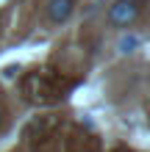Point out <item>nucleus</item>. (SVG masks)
<instances>
[{
    "mask_svg": "<svg viewBox=\"0 0 150 152\" xmlns=\"http://www.w3.org/2000/svg\"><path fill=\"white\" fill-rule=\"evenodd\" d=\"M139 11H142L139 0H117V3L109 8V22L114 25V28H128V25L139 17Z\"/></svg>",
    "mask_w": 150,
    "mask_h": 152,
    "instance_id": "1",
    "label": "nucleus"
},
{
    "mask_svg": "<svg viewBox=\"0 0 150 152\" xmlns=\"http://www.w3.org/2000/svg\"><path fill=\"white\" fill-rule=\"evenodd\" d=\"M72 11H75L72 0H50L47 3V17H50V22H56V25L67 22L69 17H72Z\"/></svg>",
    "mask_w": 150,
    "mask_h": 152,
    "instance_id": "2",
    "label": "nucleus"
},
{
    "mask_svg": "<svg viewBox=\"0 0 150 152\" xmlns=\"http://www.w3.org/2000/svg\"><path fill=\"white\" fill-rule=\"evenodd\" d=\"M139 44H142V39H139V33H125V36H120L117 42V50L122 53V56H128V53H136Z\"/></svg>",
    "mask_w": 150,
    "mask_h": 152,
    "instance_id": "3",
    "label": "nucleus"
}]
</instances>
